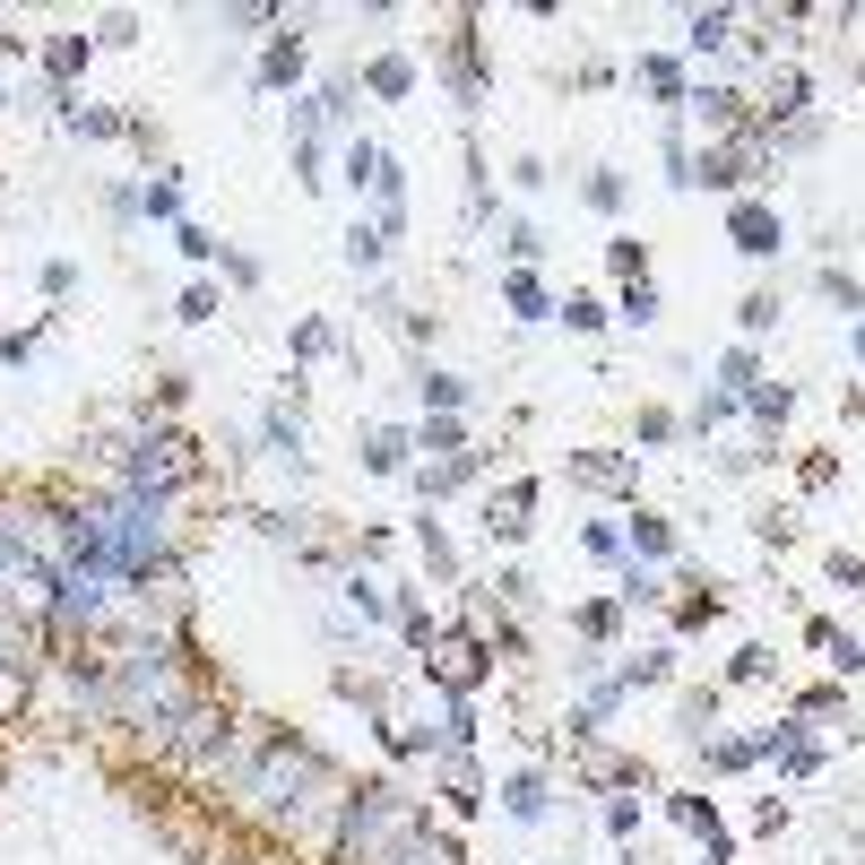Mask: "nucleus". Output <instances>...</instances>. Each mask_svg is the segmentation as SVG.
<instances>
[{
    "instance_id": "1",
    "label": "nucleus",
    "mask_w": 865,
    "mask_h": 865,
    "mask_svg": "<svg viewBox=\"0 0 865 865\" xmlns=\"http://www.w3.org/2000/svg\"><path fill=\"white\" fill-rule=\"evenodd\" d=\"M191 468H200V459H191L182 433H147V442H139V485H182Z\"/></svg>"
},
{
    "instance_id": "2",
    "label": "nucleus",
    "mask_w": 865,
    "mask_h": 865,
    "mask_svg": "<svg viewBox=\"0 0 865 865\" xmlns=\"http://www.w3.org/2000/svg\"><path fill=\"white\" fill-rule=\"evenodd\" d=\"M736 235H744V251H779V226L761 208H736Z\"/></svg>"
},
{
    "instance_id": "3",
    "label": "nucleus",
    "mask_w": 865,
    "mask_h": 865,
    "mask_svg": "<svg viewBox=\"0 0 865 865\" xmlns=\"http://www.w3.org/2000/svg\"><path fill=\"white\" fill-rule=\"evenodd\" d=\"M442 675H450V684H468V675H477V649H468V640H450V649H442Z\"/></svg>"
},
{
    "instance_id": "4",
    "label": "nucleus",
    "mask_w": 865,
    "mask_h": 865,
    "mask_svg": "<svg viewBox=\"0 0 865 865\" xmlns=\"http://www.w3.org/2000/svg\"><path fill=\"white\" fill-rule=\"evenodd\" d=\"M502 796H510V814H545V788H537V779H510Z\"/></svg>"
}]
</instances>
